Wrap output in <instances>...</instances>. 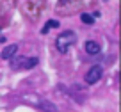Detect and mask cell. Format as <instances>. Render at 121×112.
Masks as SVG:
<instances>
[{
    "label": "cell",
    "mask_w": 121,
    "mask_h": 112,
    "mask_svg": "<svg viewBox=\"0 0 121 112\" xmlns=\"http://www.w3.org/2000/svg\"><path fill=\"white\" fill-rule=\"evenodd\" d=\"M20 9L30 22H38L43 11V2L41 0H20Z\"/></svg>",
    "instance_id": "6da1fadb"
},
{
    "label": "cell",
    "mask_w": 121,
    "mask_h": 112,
    "mask_svg": "<svg viewBox=\"0 0 121 112\" xmlns=\"http://www.w3.org/2000/svg\"><path fill=\"white\" fill-rule=\"evenodd\" d=\"M77 43V34L73 30H64V32H60L55 39V46L60 53H68L69 48Z\"/></svg>",
    "instance_id": "7a4b0ae2"
},
{
    "label": "cell",
    "mask_w": 121,
    "mask_h": 112,
    "mask_svg": "<svg viewBox=\"0 0 121 112\" xmlns=\"http://www.w3.org/2000/svg\"><path fill=\"white\" fill-rule=\"evenodd\" d=\"M91 4V0H59L57 9L64 13H77L78 9H84Z\"/></svg>",
    "instance_id": "3957f363"
},
{
    "label": "cell",
    "mask_w": 121,
    "mask_h": 112,
    "mask_svg": "<svg viewBox=\"0 0 121 112\" xmlns=\"http://www.w3.org/2000/svg\"><path fill=\"white\" fill-rule=\"evenodd\" d=\"M9 60H11L13 69H32L39 62L38 57H13Z\"/></svg>",
    "instance_id": "277c9868"
},
{
    "label": "cell",
    "mask_w": 121,
    "mask_h": 112,
    "mask_svg": "<svg viewBox=\"0 0 121 112\" xmlns=\"http://www.w3.org/2000/svg\"><path fill=\"white\" fill-rule=\"evenodd\" d=\"M23 100H25L27 103L34 105V107H38V108H43V110H46V112H57L55 105L50 100H45V98H41V96H30V94H27V96H23Z\"/></svg>",
    "instance_id": "5b68a950"
},
{
    "label": "cell",
    "mask_w": 121,
    "mask_h": 112,
    "mask_svg": "<svg viewBox=\"0 0 121 112\" xmlns=\"http://www.w3.org/2000/svg\"><path fill=\"white\" fill-rule=\"evenodd\" d=\"M103 77V68L100 66V64H96V66L89 68L86 73V77H84V80H86V84H89V86H93V84L100 82Z\"/></svg>",
    "instance_id": "8992f818"
},
{
    "label": "cell",
    "mask_w": 121,
    "mask_h": 112,
    "mask_svg": "<svg viewBox=\"0 0 121 112\" xmlns=\"http://www.w3.org/2000/svg\"><path fill=\"white\" fill-rule=\"evenodd\" d=\"M86 52L89 53V55H98L100 52H102V46H100V43L93 41V39H89V41H86Z\"/></svg>",
    "instance_id": "52a82bcc"
},
{
    "label": "cell",
    "mask_w": 121,
    "mask_h": 112,
    "mask_svg": "<svg viewBox=\"0 0 121 112\" xmlns=\"http://www.w3.org/2000/svg\"><path fill=\"white\" fill-rule=\"evenodd\" d=\"M16 52H18V45H7L4 50H2L0 57H2L4 60H7V59H13V57L16 55Z\"/></svg>",
    "instance_id": "ba28073f"
},
{
    "label": "cell",
    "mask_w": 121,
    "mask_h": 112,
    "mask_svg": "<svg viewBox=\"0 0 121 112\" xmlns=\"http://www.w3.org/2000/svg\"><path fill=\"white\" fill-rule=\"evenodd\" d=\"M55 27H59V22H57V20H48V22L45 23V27L41 29V34H48V30L55 29Z\"/></svg>",
    "instance_id": "9c48e42d"
},
{
    "label": "cell",
    "mask_w": 121,
    "mask_h": 112,
    "mask_svg": "<svg viewBox=\"0 0 121 112\" xmlns=\"http://www.w3.org/2000/svg\"><path fill=\"white\" fill-rule=\"evenodd\" d=\"M80 20H82V23H86V25H93V23H95V16L87 14V13H82V14H80Z\"/></svg>",
    "instance_id": "30bf717a"
}]
</instances>
